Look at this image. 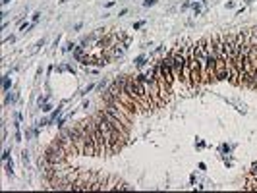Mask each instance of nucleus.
<instances>
[{
	"instance_id": "nucleus-4",
	"label": "nucleus",
	"mask_w": 257,
	"mask_h": 193,
	"mask_svg": "<svg viewBox=\"0 0 257 193\" xmlns=\"http://www.w3.org/2000/svg\"><path fill=\"white\" fill-rule=\"evenodd\" d=\"M195 58L201 68V83L209 81V50H207V39H199L195 43Z\"/></svg>"
},
{
	"instance_id": "nucleus-6",
	"label": "nucleus",
	"mask_w": 257,
	"mask_h": 193,
	"mask_svg": "<svg viewBox=\"0 0 257 193\" xmlns=\"http://www.w3.org/2000/svg\"><path fill=\"white\" fill-rule=\"evenodd\" d=\"M93 141H95V151L97 155H105L106 153V145H105V137H102L99 126H97V122L93 120Z\"/></svg>"
},
{
	"instance_id": "nucleus-17",
	"label": "nucleus",
	"mask_w": 257,
	"mask_h": 193,
	"mask_svg": "<svg viewBox=\"0 0 257 193\" xmlns=\"http://www.w3.org/2000/svg\"><path fill=\"white\" fill-rule=\"evenodd\" d=\"M50 108H52V106H50V104H47V102H45V104H43V110H45V112H48V110H50Z\"/></svg>"
},
{
	"instance_id": "nucleus-8",
	"label": "nucleus",
	"mask_w": 257,
	"mask_h": 193,
	"mask_svg": "<svg viewBox=\"0 0 257 193\" xmlns=\"http://www.w3.org/2000/svg\"><path fill=\"white\" fill-rule=\"evenodd\" d=\"M35 25V23H21V27H20V31H23V33H25V31H29V29H31Z\"/></svg>"
},
{
	"instance_id": "nucleus-20",
	"label": "nucleus",
	"mask_w": 257,
	"mask_h": 193,
	"mask_svg": "<svg viewBox=\"0 0 257 193\" xmlns=\"http://www.w3.org/2000/svg\"><path fill=\"white\" fill-rule=\"evenodd\" d=\"M249 172H257V162H253V164H251V170H249Z\"/></svg>"
},
{
	"instance_id": "nucleus-12",
	"label": "nucleus",
	"mask_w": 257,
	"mask_h": 193,
	"mask_svg": "<svg viewBox=\"0 0 257 193\" xmlns=\"http://www.w3.org/2000/svg\"><path fill=\"white\" fill-rule=\"evenodd\" d=\"M153 4H157V0H145V2H143L145 8H149V6H153Z\"/></svg>"
},
{
	"instance_id": "nucleus-10",
	"label": "nucleus",
	"mask_w": 257,
	"mask_h": 193,
	"mask_svg": "<svg viewBox=\"0 0 257 193\" xmlns=\"http://www.w3.org/2000/svg\"><path fill=\"white\" fill-rule=\"evenodd\" d=\"M136 64L139 66V68H141V66L145 64V56H139V58H136Z\"/></svg>"
},
{
	"instance_id": "nucleus-14",
	"label": "nucleus",
	"mask_w": 257,
	"mask_h": 193,
	"mask_svg": "<svg viewBox=\"0 0 257 193\" xmlns=\"http://www.w3.org/2000/svg\"><path fill=\"white\" fill-rule=\"evenodd\" d=\"M64 124H66V118H60L58 122H56V126H58V128H64Z\"/></svg>"
},
{
	"instance_id": "nucleus-9",
	"label": "nucleus",
	"mask_w": 257,
	"mask_h": 193,
	"mask_svg": "<svg viewBox=\"0 0 257 193\" xmlns=\"http://www.w3.org/2000/svg\"><path fill=\"white\" fill-rule=\"evenodd\" d=\"M6 172H8L10 176H14V168H12V160L8 162V164H6Z\"/></svg>"
},
{
	"instance_id": "nucleus-19",
	"label": "nucleus",
	"mask_w": 257,
	"mask_h": 193,
	"mask_svg": "<svg viewBox=\"0 0 257 193\" xmlns=\"http://www.w3.org/2000/svg\"><path fill=\"white\" fill-rule=\"evenodd\" d=\"M8 156H10V151H4V155H2V158H4V160H8Z\"/></svg>"
},
{
	"instance_id": "nucleus-13",
	"label": "nucleus",
	"mask_w": 257,
	"mask_h": 193,
	"mask_svg": "<svg viewBox=\"0 0 257 193\" xmlns=\"http://www.w3.org/2000/svg\"><path fill=\"white\" fill-rule=\"evenodd\" d=\"M60 112H62V108H56V110L52 112V120H56V118L60 116Z\"/></svg>"
},
{
	"instance_id": "nucleus-2",
	"label": "nucleus",
	"mask_w": 257,
	"mask_h": 193,
	"mask_svg": "<svg viewBox=\"0 0 257 193\" xmlns=\"http://www.w3.org/2000/svg\"><path fill=\"white\" fill-rule=\"evenodd\" d=\"M97 126H99V129H101V133L102 137H105V145H106V153H116V151H120L122 149V145L126 143L128 137H124L120 133L118 129L114 128L112 124L108 122V120L105 118H101V116H97Z\"/></svg>"
},
{
	"instance_id": "nucleus-18",
	"label": "nucleus",
	"mask_w": 257,
	"mask_h": 193,
	"mask_svg": "<svg viewBox=\"0 0 257 193\" xmlns=\"http://www.w3.org/2000/svg\"><path fill=\"white\" fill-rule=\"evenodd\" d=\"M16 99V96L14 95H8V96H6V102H12V100H14Z\"/></svg>"
},
{
	"instance_id": "nucleus-15",
	"label": "nucleus",
	"mask_w": 257,
	"mask_h": 193,
	"mask_svg": "<svg viewBox=\"0 0 257 193\" xmlns=\"http://www.w3.org/2000/svg\"><path fill=\"white\" fill-rule=\"evenodd\" d=\"M39 17H41V12H35V14H33V23L39 21Z\"/></svg>"
},
{
	"instance_id": "nucleus-3",
	"label": "nucleus",
	"mask_w": 257,
	"mask_h": 193,
	"mask_svg": "<svg viewBox=\"0 0 257 193\" xmlns=\"http://www.w3.org/2000/svg\"><path fill=\"white\" fill-rule=\"evenodd\" d=\"M213 46H215V77L218 81L228 79V64H226V54L222 46V35H215L211 39Z\"/></svg>"
},
{
	"instance_id": "nucleus-7",
	"label": "nucleus",
	"mask_w": 257,
	"mask_h": 193,
	"mask_svg": "<svg viewBox=\"0 0 257 193\" xmlns=\"http://www.w3.org/2000/svg\"><path fill=\"white\" fill-rule=\"evenodd\" d=\"M106 189H130V185H126L124 182H120V180H116V178H108Z\"/></svg>"
},
{
	"instance_id": "nucleus-21",
	"label": "nucleus",
	"mask_w": 257,
	"mask_h": 193,
	"mask_svg": "<svg viewBox=\"0 0 257 193\" xmlns=\"http://www.w3.org/2000/svg\"><path fill=\"white\" fill-rule=\"evenodd\" d=\"M10 2V0H2V4H8Z\"/></svg>"
},
{
	"instance_id": "nucleus-5",
	"label": "nucleus",
	"mask_w": 257,
	"mask_h": 193,
	"mask_svg": "<svg viewBox=\"0 0 257 193\" xmlns=\"http://www.w3.org/2000/svg\"><path fill=\"white\" fill-rule=\"evenodd\" d=\"M43 156H45L48 162H52V164H64L66 158H68V155H66V151L62 149V145L58 143V139L48 145Z\"/></svg>"
},
{
	"instance_id": "nucleus-11",
	"label": "nucleus",
	"mask_w": 257,
	"mask_h": 193,
	"mask_svg": "<svg viewBox=\"0 0 257 193\" xmlns=\"http://www.w3.org/2000/svg\"><path fill=\"white\" fill-rule=\"evenodd\" d=\"M10 85H12V81L8 79V77H6V79H4V91H8V89H10Z\"/></svg>"
},
{
	"instance_id": "nucleus-16",
	"label": "nucleus",
	"mask_w": 257,
	"mask_h": 193,
	"mask_svg": "<svg viewBox=\"0 0 257 193\" xmlns=\"http://www.w3.org/2000/svg\"><path fill=\"white\" fill-rule=\"evenodd\" d=\"M143 25H145V23H143V21H137V23H136V25H133V29H141Z\"/></svg>"
},
{
	"instance_id": "nucleus-1",
	"label": "nucleus",
	"mask_w": 257,
	"mask_h": 193,
	"mask_svg": "<svg viewBox=\"0 0 257 193\" xmlns=\"http://www.w3.org/2000/svg\"><path fill=\"white\" fill-rule=\"evenodd\" d=\"M189 45L192 41L186 39L182 45H178L172 50V70H174V77L189 85V62H188V52H189Z\"/></svg>"
}]
</instances>
